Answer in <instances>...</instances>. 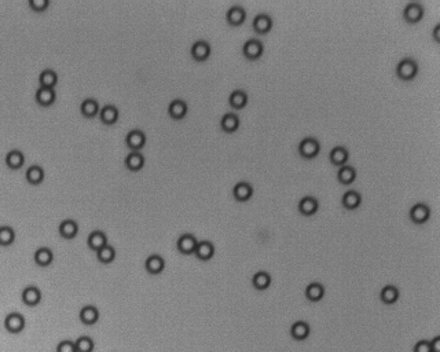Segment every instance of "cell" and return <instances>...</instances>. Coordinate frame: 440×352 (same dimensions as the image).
Returning <instances> with one entry per match:
<instances>
[{
	"instance_id": "30",
	"label": "cell",
	"mask_w": 440,
	"mask_h": 352,
	"mask_svg": "<svg viewBox=\"0 0 440 352\" xmlns=\"http://www.w3.org/2000/svg\"><path fill=\"white\" fill-rule=\"evenodd\" d=\"M228 103L234 109H242L248 103V94L242 90L233 91L228 96Z\"/></svg>"
},
{
	"instance_id": "41",
	"label": "cell",
	"mask_w": 440,
	"mask_h": 352,
	"mask_svg": "<svg viewBox=\"0 0 440 352\" xmlns=\"http://www.w3.org/2000/svg\"><path fill=\"white\" fill-rule=\"evenodd\" d=\"M50 6L48 0H29V7L35 11H44Z\"/></svg>"
},
{
	"instance_id": "7",
	"label": "cell",
	"mask_w": 440,
	"mask_h": 352,
	"mask_svg": "<svg viewBox=\"0 0 440 352\" xmlns=\"http://www.w3.org/2000/svg\"><path fill=\"white\" fill-rule=\"evenodd\" d=\"M127 146L134 151H139V149L145 146L146 143V135L141 130H131L125 136Z\"/></svg>"
},
{
	"instance_id": "35",
	"label": "cell",
	"mask_w": 440,
	"mask_h": 352,
	"mask_svg": "<svg viewBox=\"0 0 440 352\" xmlns=\"http://www.w3.org/2000/svg\"><path fill=\"white\" fill-rule=\"evenodd\" d=\"M39 81H40V87L54 88L56 83H58V75L52 69H44L39 76Z\"/></svg>"
},
{
	"instance_id": "34",
	"label": "cell",
	"mask_w": 440,
	"mask_h": 352,
	"mask_svg": "<svg viewBox=\"0 0 440 352\" xmlns=\"http://www.w3.org/2000/svg\"><path fill=\"white\" fill-rule=\"evenodd\" d=\"M337 179H339V182H341L343 185H351V183L356 179V171H355L354 166L351 165L340 166L339 172H337Z\"/></svg>"
},
{
	"instance_id": "17",
	"label": "cell",
	"mask_w": 440,
	"mask_h": 352,
	"mask_svg": "<svg viewBox=\"0 0 440 352\" xmlns=\"http://www.w3.org/2000/svg\"><path fill=\"white\" fill-rule=\"evenodd\" d=\"M233 194L237 201H248L253 194V187L249 182L241 181L234 186Z\"/></svg>"
},
{
	"instance_id": "26",
	"label": "cell",
	"mask_w": 440,
	"mask_h": 352,
	"mask_svg": "<svg viewBox=\"0 0 440 352\" xmlns=\"http://www.w3.org/2000/svg\"><path fill=\"white\" fill-rule=\"evenodd\" d=\"M77 231H79V224L75 220L66 219V220L61 221V224H59V234L64 238L72 240V238H75L77 236Z\"/></svg>"
},
{
	"instance_id": "1",
	"label": "cell",
	"mask_w": 440,
	"mask_h": 352,
	"mask_svg": "<svg viewBox=\"0 0 440 352\" xmlns=\"http://www.w3.org/2000/svg\"><path fill=\"white\" fill-rule=\"evenodd\" d=\"M418 73V65L413 58H403L396 65V75L400 80H413Z\"/></svg>"
},
{
	"instance_id": "32",
	"label": "cell",
	"mask_w": 440,
	"mask_h": 352,
	"mask_svg": "<svg viewBox=\"0 0 440 352\" xmlns=\"http://www.w3.org/2000/svg\"><path fill=\"white\" fill-rule=\"evenodd\" d=\"M99 117L105 124H113L118 119V109L114 105H105L99 110Z\"/></svg>"
},
{
	"instance_id": "21",
	"label": "cell",
	"mask_w": 440,
	"mask_h": 352,
	"mask_svg": "<svg viewBox=\"0 0 440 352\" xmlns=\"http://www.w3.org/2000/svg\"><path fill=\"white\" fill-rule=\"evenodd\" d=\"M6 165L11 168V169H18L21 166L24 165L25 162V156L21 150H17V149H13L7 154H6Z\"/></svg>"
},
{
	"instance_id": "18",
	"label": "cell",
	"mask_w": 440,
	"mask_h": 352,
	"mask_svg": "<svg viewBox=\"0 0 440 352\" xmlns=\"http://www.w3.org/2000/svg\"><path fill=\"white\" fill-rule=\"evenodd\" d=\"M194 255L203 260V262H207L209 259H212L213 255H215V247L211 241H200L197 242V247H196V251H194Z\"/></svg>"
},
{
	"instance_id": "22",
	"label": "cell",
	"mask_w": 440,
	"mask_h": 352,
	"mask_svg": "<svg viewBox=\"0 0 440 352\" xmlns=\"http://www.w3.org/2000/svg\"><path fill=\"white\" fill-rule=\"evenodd\" d=\"M87 244H88V247L91 248L92 251H99L102 247H105L107 244V237L106 234L103 231H101V230H95V231H92L90 236H88V238H87Z\"/></svg>"
},
{
	"instance_id": "24",
	"label": "cell",
	"mask_w": 440,
	"mask_h": 352,
	"mask_svg": "<svg viewBox=\"0 0 440 352\" xmlns=\"http://www.w3.org/2000/svg\"><path fill=\"white\" fill-rule=\"evenodd\" d=\"M187 103L183 101V99H173L169 103V107H168V113L173 119H183V117L187 114Z\"/></svg>"
},
{
	"instance_id": "4",
	"label": "cell",
	"mask_w": 440,
	"mask_h": 352,
	"mask_svg": "<svg viewBox=\"0 0 440 352\" xmlns=\"http://www.w3.org/2000/svg\"><path fill=\"white\" fill-rule=\"evenodd\" d=\"M424 17V7L421 3L417 2H411L407 3L403 9V18H405L409 24H417L420 22Z\"/></svg>"
},
{
	"instance_id": "8",
	"label": "cell",
	"mask_w": 440,
	"mask_h": 352,
	"mask_svg": "<svg viewBox=\"0 0 440 352\" xmlns=\"http://www.w3.org/2000/svg\"><path fill=\"white\" fill-rule=\"evenodd\" d=\"M252 28L260 35H266L268 33L271 28H273V20L268 14H264V13H260L255 18H253Z\"/></svg>"
},
{
	"instance_id": "45",
	"label": "cell",
	"mask_w": 440,
	"mask_h": 352,
	"mask_svg": "<svg viewBox=\"0 0 440 352\" xmlns=\"http://www.w3.org/2000/svg\"><path fill=\"white\" fill-rule=\"evenodd\" d=\"M439 30H440V24H437V25L435 26V30H433V37H435L436 41H440V39H439Z\"/></svg>"
},
{
	"instance_id": "15",
	"label": "cell",
	"mask_w": 440,
	"mask_h": 352,
	"mask_svg": "<svg viewBox=\"0 0 440 352\" xmlns=\"http://www.w3.org/2000/svg\"><path fill=\"white\" fill-rule=\"evenodd\" d=\"M309 333H311V327L305 321H297L290 327V336L297 341L307 340L309 337Z\"/></svg>"
},
{
	"instance_id": "11",
	"label": "cell",
	"mask_w": 440,
	"mask_h": 352,
	"mask_svg": "<svg viewBox=\"0 0 440 352\" xmlns=\"http://www.w3.org/2000/svg\"><path fill=\"white\" fill-rule=\"evenodd\" d=\"M190 54L196 61H205L211 55V45L205 40H197L190 48Z\"/></svg>"
},
{
	"instance_id": "5",
	"label": "cell",
	"mask_w": 440,
	"mask_h": 352,
	"mask_svg": "<svg viewBox=\"0 0 440 352\" xmlns=\"http://www.w3.org/2000/svg\"><path fill=\"white\" fill-rule=\"evenodd\" d=\"M430 217V209L429 206L424 204V202H418L415 205L411 206L410 209V219L415 224H424L429 220Z\"/></svg>"
},
{
	"instance_id": "33",
	"label": "cell",
	"mask_w": 440,
	"mask_h": 352,
	"mask_svg": "<svg viewBox=\"0 0 440 352\" xmlns=\"http://www.w3.org/2000/svg\"><path fill=\"white\" fill-rule=\"evenodd\" d=\"M220 126L226 132L237 131L239 127V117L235 113H226L220 120Z\"/></svg>"
},
{
	"instance_id": "42",
	"label": "cell",
	"mask_w": 440,
	"mask_h": 352,
	"mask_svg": "<svg viewBox=\"0 0 440 352\" xmlns=\"http://www.w3.org/2000/svg\"><path fill=\"white\" fill-rule=\"evenodd\" d=\"M56 352H76L75 342L69 341V340H64V341H61L59 344H58Z\"/></svg>"
},
{
	"instance_id": "12",
	"label": "cell",
	"mask_w": 440,
	"mask_h": 352,
	"mask_svg": "<svg viewBox=\"0 0 440 352\" xmlns=\"http://www.w3.org/2000/svg\"><path fill=\"white\" fill-rule=\"evenodd\" d=\"M21 299H22V302L25 303L26 306H29V307H35V306H37V304H39L41 300L40 289H39L37 286H33V285H31V286H26L25 289L22 290Z\"/></svg>"
},
{
	"instance_id": "40",
	"label": "cell",
	"mask_w": 440,
	"mask_h": 352,
	"mask_svg": "<svg viewBox=\"0 0 440 352\" xmlns=\"http://www.w3.org/2000/svg\"><path fill=\"white\" fill-rule=\"evenodd\" d=\"M75 347H76V352H92L94 351V340L88 336H80L75 341Z\"/></svg>"
},
{
	"instance_id": "23",
	"label": "cell",
	"mask_w": 440,
	"mask_h": 352,
	"mask_svg": "<svg viewBox=\"0 0 440 352\" xmlns=\"http://www.w3.org/2000/svg\"><path fill=\"white\" fill-rule=\"evenodd\" d=\"M341 202H343V205L347 208V209H356V208H359V205L362 204V196H360V193H358L356 190H348L345 191L344 196H343V198H341Z\"/></svg>"
},
{
	"instance_id": "39",
	"label": "cell",
	"mask_w": 440,
	"mask_h": 352,
	"mask_svg": "<svg viewBox=\"0 0 440 352\" xmlns=\"http://www.w3.org/2000/svg\"><path fill=\"white\" fill-rule=\"evenodd\" d=\"M16 240V231L10 226H0V245L7 247Z\"/></svg>"
},
{
	"instance_id": "28",
	"label": "cell",
	"mask_w": 440,
	"mask_h": 352,
	"mask_svg": "<svg viewBox=\"0 0 440 352\" xmlns=\"http://www.w3.org/2000/svg\"><path fill=\"white\" fill-rule=\"evenodd\" d=\"M324 295L325 287L319 282H312V283H309L308 286L305 287V297L308 299L309 302H319V300H322Z\"/></svg>"
},
{
	"instance_id": "20",
	"label": "cell",
	"mask_w": 440,
	"mask_h": 352,
	"mask_svg": "<svg viewBox=\"0 0 440 352\" xmlns=\"http://www.w3.org/2000/svg\"><path fill=\"white\" fill-rule=\"evenodd\" d=\"M145 165V157L139 151H134L128 153L125 157V166L130 169V171L137 172L139 169H142Z\"/></svg>"
},
{
	"instance_id": "3",
	"label": "cell",
	"mask_w": 440,
	"mask_h": 352,
	"mask_svg": "<svg viewBox=\"0 0 440 352\" xmlns=\"http://www.w3.org/2000/svg\"><path fill=\"white\" fill-rule=\"evenodd\" d=\"M319 150H321V145H319V141L317 138H312V136H307L304 138L303 141L299 143V153L300 156L304 157V158H315V157L319 154Z\"/></svg>"
},
{
	"instance_id": "29",
	"label": "cell",
	"mask_w": 440,
	"mask_h": 352,
	"mask_svg": "<svg viewBox=\"0 0 440 352\" xmlns=\"http://www.w3.org/2000/svg\"><path fill=\"white\" fill-rule=\"evenodd\" d=\"M399 299V290L394 285H387L380 292V300L384 304H394Z\"/></svg>"
},
{
	"instance_id": "27",
	"label": "cell",
	"mask_w": 440,
	"mask_h": 352,
	"mask_svg": "<svg viewBox=\"0 0 440 352\" xmlns=\"http://www.w3.org/2000/svg\"><path fill=\"white\" fill-rule=\"evenodd\" d=\"M52 260H54V253H52V251H51L50 248L41 247L35 252V262L36 264H39V266L41 267L50 266L51 263H52Z\"/></svg>"
},
{
	"instance_id": "25",
	"label": "cell",
	"mask_w": 440,
	"mask_h": 352,
	"mask_svg": "<svg viewBox=\"0 0 440 352\" xmlns=\"http://www.w3.org/2000/svg\"><path fill=\"white\" fill-rule=\"evenodd\" d=\"M348 150L344 146H336L330 150L329 160L333 162L334 165L343 166L345 165V162L348 161Z\"/></svg>"
},
{
	"instance_id": "19",
	"label": "cell",
	"mask_w": 440,
	"mask_h": 352,
	"mask_svg": "<svg viewBox=\"0 0 440 352\" xmlns=\"http://www.w3.org/2000/svg\"><path fill=\"white\" fill-rule=\"evenodd\" d=\"M56 94L54 88H46V87H40L36 91V101L41 106H50L55 102Z\"/></svg>"
},
{
	"instance_id": "36",
	"label": "cell",
	"mask_w": 440,
	"mask_h": 352,
	"mask_svg": "<svg viewBox=\"0 0 440 352\" xmlns=\"http://www.w3.org/2000/svg\"><path fill=\"white\" fill-rule=\"evenodd\" d=\"M26 181L32 185H39L44 179V169L40 165H31L26 169Z\"/></svg>"
},
{
	"instance_id": "44",
	"label": "cell",
	"mask_w": 440,
	"mask_h": 352,
	"mask_svg": "<svg viewBox=\"0 0 440 352\" xmlns=\"http://www.w3.org/2000/svg\"><path fill=\"white\" fill-rule=\"evenodd\" d=\"M430 342V348H432V352H440V337H435Z\"/></svg>"
},
{
	"instance_id": "14",
	"label": "cell",
	"mask_w": 440,
	"mask_h": 352,
	"mask_svg": "<svg viewBox=\"0 0 440 352\" xmlns=\"http://www.w3.org/2000/svg\"><path fill=\"white\" fill-rule=\"evenodd\" d=\"M226 18H227L230 25H234V26L241 25V24H243L245 18H246V11H245V9H243L242 6L239 5L231 6V7L227 10Z\"/></svg>"
},
{
	"instance_id": "13",
	"label": "cell",
	"mask_w": 440,
	"mask_h": 352,
	"mask_svg": "<svg viewBox=\"0 0 440 352\" xmlns=\"http://www.w3.org/2000/svg\"><path fill=\"white\" fill-rule=\"evenodd\" d=\"M197 240L193 234H182L177 240V249L182 252L183 255H192L196 251L197 247Z\"/></svg>"
},
{
	"instance_id": "6",
	"label": "cell",
	"mask_w": 440,
	"mask_h": 352,
	"mask_svg": "<svg viewBox=\"0 0 440 352\" xmlns=\"http://www.w3.org/2000/svg\"><path fill=\"white\" fill-rule=\"evenodd\" d=\"M263 43L258 39H249L242 47L243 55L246 56L248 60H259L260 56L263 55Z\"/></svg>"
},
{
	"instance_id": "9",
	"label": "cell",
	"mask_w": 440,
	"mask_h": 352,
	"mask_svg": "<svg viewBox=\"0 0 440 352\" xmlns=\"http://www.w3.org/2000/svg\"><path fill=\"white\" fill-rule=\"evenodd\" d=\"M79 317H80L81 323H84L86 326H92L99 321V311L95 306L88 304V306H84L81 308Z\"/></svg>"
},
{
	"instance_id": "43",
	"label": "cell",
	"mask_w": 440,
	"mask_h": 352,
	"mask_svg": "<svg viewBox=\"0 0 440 352\" xmlns=\"http://www.w3.org/2000/svg\"><path fill=\"white\" fill-rule=\"evenodd\" d=\"M413 352H432V348H430V342L426 341V340H421L414 345L413 348Z\"/></svg>"
},
{
	"instance_id": "16",
	"label": "cell",
	"mask_w": 440,
	"mask_h": 352,
	"mask_svg": "<svg viewBox=\"0 0 440 352\" xmlns=\"http://www.w3.org/2000/svg\"><path fill=\"white\" fill-rule=\"evenodd\" d=\"M145 268H146L147 272L157 275V274L164 271V268H165V260L162 259V256L156 255V253L150 255L146 259V262H145Z\"/></svg>"
},
{
	"instance_id": "2",
	"label": "cell",
	"mask_w": 440,
	"mask_h": 352,
	"mask_svg": "<svg viewBox=\"0 0 440 352\" xmlns=\"http://www.w3.org/2000/svg\"><path fill=\"white\" fill-rule=\"evenodd\" d=\"M5 329L11 334H18L25 329V318L21 312L13 311L5 318Z\"/></svg>"
},
{
	"instance_id": "37",
	"label": "cell",
	"mask_w": 440,
	"mask_h": 352,
	"mask_svg": "<svg viewBox=\"0 0 440 352\" xmlns=\"http://www.w3.org/2000/svg\"><path fill=\"white\" fill-rule=\"evenodd\" d=\"M80 110L84 116L94 117L96 113H99V103H98L96 99L87 98V99H84V101L81 102Z\"/></svg>"
},
{
	"instance_id": "31",
	"label": "cell",
	"mask_w": 440,
	"mask_h": 352,
	"mask_svg": "<svg viewBox=\"0 0 440 352\" xmlns=\"http://www.w3.org/2000/svg\"><path fill=\"white\" fill-rule=\"evenodd\" d=\"M252 285L256 290H266L271 285V277L266 271H258L252 277Z\"/></svg>"
},
{
	"instance_id": "38",
	"label": "cell",
	"mask_w": 440,
	"mask_h": 352,
	"mask_svg": "<svg viewBox=\"0 0 440 352\" xmlns=\"http://www.w3.org/2000/svg\"><path fill=\"white\" fill-rule=\"evenodd\" d=\"M96 257H98L99 262L105 263V264L111 263L116 259V249L111 247V245H109V244H106L99 251H96Z\"/></svg>"
},
{
	"instance_id": "10",
	"label": "cell",
	"mask_w": 440,
	"mask_h": 352,
	"mask_svg": "<svg viewBox=\"0 0 440 352\" xmlns=\"http://www.w3.org/2000/svg\"><path fill=\"white\" fill-rule=\"evenodd\" d=\"M319 202L318 200L312 196L303 197L299 202V211L304 216H314L318 212Z\"/></svg>"
}]
</instances>
